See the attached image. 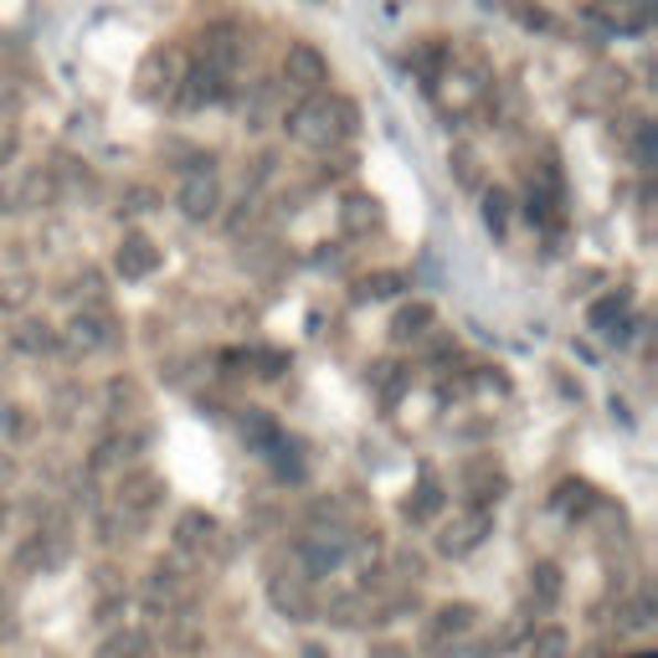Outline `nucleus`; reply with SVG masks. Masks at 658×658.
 <instances>
[{"mask_svg": "<svg viewBox=\"0 0 658 658\" xmlns=\"http://www.w3.org/2000/svg\"><path fill=\"white\" fill-rule=\"evenodd\" d=\"M325 623H335V628H365V623H375L371 586H340V592H329Z\"/></svg>", "mask_w": 658, "mask_h": 658, "instance_id": "f3484780", "label": "nucleus"}, {"mask_svg": "<svg viewBox=\"0 0 658 658\" xmlns=\"http://www.w3.org/2000/svg\"><path fill=\"white\" fill-rule=\"evenodd\" d=\"M284 83L294 93H325L329 83V57L315 42H294L284 52Z\"/></svg>", "mask_w": 658, "mask_h": 658, "instance_id": "f8f14e48", "label": "nucleus"}, {"mask_svg": "<svg viewBox=\"0 0 658 658\" xmlns=\"http://www.w3.org/2000/svg\"><path fill=\"white\" fill-rule=\"evenodd\" d=\"M402 288H406L402 273H365V278L355 284V299L360 304H381V299H396Z\"/></svg>", "mask_w": 658, "mask_h": 658, "instance_id": "c9c22d12", "label": "nucleus"}, {"mask_svg": "<svg viewBox=\"0 0 658 658\" xmlns=\"http://www.w3.org/2000/svg\"><path fill=\"white\" fill-rule=\"evenodd\" d=\"M26 304H31V278L26 273H15V278L0 284V309H26Z\"/></svg>", "mask_w": 658, "mask_h": 658, "instance_id": "79ce46f5", "label": "nucleus"}, {"mask_svg": "<svg viewBox=\"0 0 658 658\" xmlns=\"http://www.w3.org/2000/svg\"><path fill=\"white\" fill-rule=\"evenodd\" d=\"M371 658H406V648H396V644H381Z\"/></svg>", "mask_w": 658, "mask_h": 658, "instance_id": "603ef678", "label": "nucleus"}, {"mask_svg": "<svg viewBox=\"0 0 658 658\" xmlns=\"http://www.w3.org/2000/svg\"><path fill=\"white\" fill-rule=\"evenodd\" d=\"M406 62H412V73L422 77V88H433L437 77H443V73H448V67H453L448 46L437 42V36H422V42L412 46V57H406Z\"/></svg>", "mask_w": 658, "mask_h": 658, "instance_id": "c85d7f7f", "label": "nucleus"}, {"mask_svg": "<svg viewBox=\"0 0 658 658\" xmlns=\"http://www.w3.org/2000/svg\"><path fill=\"white\" fill-rule=\"evenodd\" d=\"M216 365H222V381H237V375H247V350H226Z\"/></svg>", "mask_w": 658, "mask_h": 658, "instance_id": "de8ad7c7", "label": "nucleus"}, {"mask_svg": "<svg viewBox=\"0 0 658 658\" xmlns=\"http://www.w3.org/2000/svg\"><path fill=\"white\" fill-rule=\"evenodd\" d=\"M375 226H381V201L365 191H350L340 201V232L344 237H371Z\"/></svg>", "mask_w": 658, "mask_h": 658, "instance_id": "b1692460", "label": "nucleus"}, {"mask_svg": "<svg viewBox=\"0 0 658 658\" xmlns=\"http://www.w3.org/2000/svg\"><path fill=\"white\" fill-rule=\"evenodd\" d=\"M232 98H237L242 124H247V129H268L273 108H278V83H237Z\"/></svg>", "mask_w": 658, "mask_h": 658, "instance_id": "4be33fe9", "label": "nucleus"}, {"mask_svg": "<svg viewBox=\"0 0 658 658\" xmlns=\"http://www.w3.org/2000/svg\"><path fill=\"white\" fill-rule=\"evenodd\" d=\"M0 617H11V607H6V592H0Z\"/></svg>", "mask_w": 658, "mask_h": 658, "instance_id": "6e6d98bb", "label": "nucleus"}, {"mask_svg": "<svg viewBox=\"0 0 658 658\" xmlns=\"http://www.w3.org/2000/svg\"><path fill=\"white\" fill-rule=\"evenodd\" d=\"M57 195V180H52V170H26L21 180H11V185H0V211H36L46 206Z\"/></svg>", "mask_w": 658, "mask_h": 658, "instance_id": "dca6fc26", "label": "nucleus"}, {"mask_svg": "<svg viewBox=\"0 0 658 658\" xmlns=\"http://www.w3.org/2000/svg\"><path fill=\"white\" fill-rule=\"evenodd\" d=\"M257 226H263V201H257V195H242V211H232L226 232H232V237H253Z\"/></svg>", "mask_w": 658, "mask_h": 658, "instance_id": "ea45409f", "label": "nucleus"}, {"mask_svg": "<svg viewBox=\"0 0 658 658\" xmlns=\"http://www.w3.org/2000/svg\"><path fill=\"white\" fill-rule=\"evenodd\" d=\"M509 11H514V15H520V21H524V26H551V15H545V11H540V6H524V0H509Z\"/></svg>", "mask_w": 658, "mask_h": 658, "instance_id": "8fccbe9b", "label": "nucleus"}, {"mask_svg": "<svg viewBox=\"0 0 658 658\" xmlns=\"http://www.w3.org/2000/svg\"><path fill=\"white\" fill-rule=\"evenodd\" d=\"M164 505V479L155 474V468L135 464V468H124L119 474V489H114V509H124L129 520L139 524H150V514Z\"/></svg>", "mask_w": 658, "mask_h": 658, "instance_id": "6e6552de", "label": "nucleus"}, {"mask_svg": "<svg viewBox=\"0 0 658 658\" xmlns=\"http://www.w3.org/2000/svg\"><path fill=\"white\" fill-rule=\"evenodd\" d=\"M6 520H11V505H6V494H0V530H6Z\"/></svg>", "mask_w": 658, "mask_h": 658, "instance_id": "5fc2aeb1", "label": "nucleus"}, {"mask_svg": "<svg viewBox=\"0 0 658 658\" xmlns=\"http://www.w3.org/2000/svg\"><path fill=\"white\" fill-rule=\"evenodd\" d=\"M104 402H108V417H135L139 406H145V391H139L129 375H114L104 386Z\"/></svg>", "mask_w": 658, "mask_h": 658, "instance_id": "473e14b6", "label": "nucleus"}, {"mask_svg": "<svg viewBox=\"0 0 658 658\" xmlns=\"http://www.w3.org/2000/svg\"><path fill=\"white\" fill-rule=\"evenodd\" d=\"M592 21H602L607 31H648L654 21V0H597Z\"/></svg>", "mask_w": 658, "mask_h": 658, "instance_id": "6ab92c4d", "label": "nucleus"}, {"mask_svg": "<svg viewBox=\"0 0 658 658\" xmlns=\"http://www.w3.org/2000/svg\"><path fill=\"white\" fill-rule=\"evenodd\" d=\"M396 576H402V582H412V586H417L422 576H427V561H422L417 551H396Z\"/></svg>", "mask_w": 658, "mask_h": 658, "instance_id": "a18cd8bd", "label": "nucleus"}, {"mask_svg": "<svg viewBox=\"0 0 658 658\" xmlns=\"http://www.w3.org/2000/svg\"><path fill=\"white\" fill-rule=\"evenodd\" d=\"M654 628V597H633L628 607H617V633H648Z\"/></svg>", "mask_w": 658, "mask_h": 658, "instance_id": "4c0bfd02", "label": "nucleus"}, {"mask_svg": "<svg viewBox=\"0 0 658 658\" xmlns=\"http://www.w3.org/2000/svg\"><path fill=\"white\" fill-rule=\"evenodd\" d=\"M176 206L185 222H216V211H222V180L211 170V160H195L176 185Z\"/></svg>", "mask_w": 658, "mask_h": 658, "instance_id": "0eeeda50", "label": "nucleus"}, {"mask_svg": "<svg viewBox=\"0 0 658 658\" xmlns=\"http://www.w3.org/2000/svg\"><path fill=\"white\" fill-rule=\"evenodd\" d=\"M453 170H458V180H464L468 191H479L484 180H479V155L468 150V145H458V150H453Z\"/></svg>", "mask_w": 658, "mask_h": 658, "instance_id": "c03bdc74", "label": "nucleus"}, {"mask_svg": "<svg viewBox=\"0 0 658 658\" xmlns=\"http://www.w3.org/2000/svg\"><path fill=\"white\" fill-rule=\"evenodd\" d=\"M464 489H468V505H499L505 489H509V479H505V468L494 464V458H474L468 474H464Z\"/></svg>", "mask_w": 658, "mask_h": 658, "instance_id": "5701e85b", "label": "nucleus"}, {"mask_svg": "<svg viewBox=\"0 0 658 658\" xmlns=\"http://www.w3.org/2000/svg\"><path fill=\"white\" fill-rule=\"evenodd\" d=\"M586 325L597 329L602 340H613V344H623L633 335V299L617 288V294H607V299H597L592 309H586Z\"/></svg>", "mask_w": 658, "mask_h": 658, "instance_id": "a211bd4d", "label": "nucleus"}, {"mask_svg": "<svg viewBox=\"0 0 658 658\" xmlns=\"http://www.w3.org/2000/svg\"><path fill=\"white\" fill-rule=\"evenodd\" d=\"M474 628H479V607H474V602H443V607L427 617V628H422V648H427V654H448V648H458Z\"/></svg>", "mask_w": 658, "mask_h": 658, "instance_id": "1a4fd4ad", "label": "nucleus"}, {"mask_svg": "<svg viewBox=\"0 0 658 658\" xmlns=\"http://www.w3.org/2000/svg\"><path fill=\"white\" fill-rule=\"evenodd\" d=\"M180 77H185V62H180V52H150L145 57V67H139V98H176Z\"/></svg>", "mask_w": 658, "mask_h": 658, "instance_id": "4468645a", "label": "nucleus"}, {"mask_svg": "<svg viewBox=\"0 0 658 658\" xmlns=\"http://www.w3.org/2000/svg\"><path fill=\"white\" fill-rule=\"evenodd\" d=\"M561 597H566V576H561V566H555V561L530 566V602H535L540 613H551Z\"/></svg>", "mask_w": 658, "mask_h": 658, "instance_id": "7c9ffc66", "label": "nucleus"}, {"mask_svg": "<svg viewBox=\"0 0 658 658\" xmlns=\"http://www.w3.org/2000/svg\"><path fill=\"white\" fill-rule=\"evenodd\" d=\"M176 555H185L195 571L222 566L226 561V535H222V520L216 514H206V509H185L176 520Z\"/></svg>", "mask_w": 658, "mask_h": 658, "instance_id": "39448f33", "label": "nucleus"}, {"mask_svg": "<svg viewBox=\"0 0 658 658\" xmlns=\"http://www.w3.org/2000/svg\"><path fill=\"white\" fill-rule=\"evenodd\" d=\"M11 344L21 350V355H31V360L57 355V325H46V319H15Z\"/></svg>", "mask_w": 658, "mask_h": 658, "instance_id": "cd10ccee", "label": "nucleus"}, {"mask_svg": "<svg viewBox=\"0 0 658 658\" xmlns=\"http://www.w3.org/2000/svg\"><path fill=\"white\" fill-rule=\"evenodd\" d=\"M242 57H247V42H242L237 31H211L206 46H201V62L216 67V73H226V77H237Z\"/></svg>", "mask_w": 658, "mask_h": 658, "instance_id": "393cba45", "label": "nucleus"}, {"mask_svg": "<svg viewBox=\"0 0 658 658\" xmlns=\"http://www.w3.org/2000/svg\"><path fill=\"white\" fill-rule=\"evenodd\" d=\"M288 371V350H247V375L257 381H284Z\"/></svg>", "mask_w": 658, "mask_h": 658, "instance_id": "e433bc0d", "label": "nucleus"}, {"mask_svg": "<svg viewBox=\"0 0 658 658\" xmlns=\"http://www.w3.org/2000/svg\"><path fill=\"white\" fill-rule=\"evenodd\" d=\"M237 433H242V443H247V453H268L273 437L284 433V427H278L263 406H242V412H237Z\"/></svg>", "mask_w": 658, "mask_h": 658, "instance_id": "c756f323", "label": "nucleus"}, {"mask_svg": "<svg viewBox=\"0 0 658 658\" xmlns=\"http://www.w3.org/2000/svg\"><path fill=\"white\" fill-rule=\"evenodd\" d=\"M273 464V474H278V484H304V474H309V458H304V443L299 437H273V448L263 453Z\"/></svg>", "mask_w": 658, "mask_h": 658, "instance_id": "a878e982", "label": "nucleus"}, {"mask_svg": "<svg viewBox=\"0 0 658 658\" xmlns=\"http://www.w3.org/2000/svg\"><path fill=\"white\" fill-rule=\"evenodd\" d=\"M15 150H21V135H15V124L0 119V170L15 160Z\"/></svg>", "mask_w": 658, "mask_h": 658, "instance_id": "49530a36", "label": "nucleus"}, {"mask_svg": "<svg viewBox=\"0 0 658 658\" xmlns=\"http://www.w3.org/2000/svg\"><path fill=\"white\" fill-rule=\"evenodd\" d=\"M628 150H633V164H638V170H654V160H658V129L648 119H638V129H633V139H628Z\"/></svg>", "mask_w": 658, "mask_h": 658, "instance_id": "58836bf2", "label": "nucleus"}, {"mask_svg": "<svg viewBox=\"0 0 658 658\" xmlns=\"http://www.w3.org/2000/svg\"><path fill=\"white\" fill-rule=\"evenodd\" d=\"M232 88H237V77H226V73H216V67H206V62H195V67H185V77H180L176 98L185 108H206V104H226Z\"/></svg>", "mask_w": 658, "mask_h": 658, "instance_id": "ddd939ff", "label": "nucleus"}, {"mask_svg": "<svg viewBox=\"0 0 658 658\" xmlns=\"http://www.w3.org/2000/svg\"><path fill=\"white\" fill-rule=\"evenodd\" d=\"M145 448H150V433H135V427H124V433H108L98 448H93L88 468L93 474H124V468L145 464Z\"/></svg>", "mask_w": 658, "mask_h": 658, "instance_id": "9b49d317", "label": "nucleus"}, {"mask_svg": "<svg viewBox=\"0 0 658 658\" xmlns=\"http://www.w3.org/2000/svg\"><path fill=\"white\" fill-rule=\"evenodd\" d=\"M145 654H150L145 633H139V628H114L104 644H98V654H93V658H145Z\"/></svg>", "mask_w": 658, "mask_h": 658, "instance_id": "f704fd0d", "label": "nucleus"}, {"mask_svg": "<svg viewBox=\"0 0 658 658\" xmlns=\"http://www.w3.org/2000/svg\"><path fill=\"white\" fill-rule=\"evenodd\" d=\"M195 597H201V576L185 555L155 561L150 576H145V607L150 613H180V607H195Z\"/></svg>", "mask_w": 658, "mask_h": 658, "instance_id": "20e7f679", "label": "nucleus"}, {"mask_svg": "<svg viewBox=\"0 0 658 658\" xmlns=\"http://www.w3.org/2000/svg\"><path fill=\"white\" fill-rule=\"evenodd\" d=\"M155 268H160V247L145 232H124L119 253H114V273H119L124 284H145Z\"/></svg>", "mask_w": 658, "mask_h": 658, "instance_id": "2eb2a0df", "label": "nucleus"}, {"mask_svg": "<svg viewBox=\"0 0 658 658\" xmlns=\"http://www.w3.org/2000/svg\"><path fill=\"white\" fill-rule=\"evenodd\" d=\"M11 479H15V458H11V453H0V489H6Z\"/></svg>", "mask_w": 658, "mask_h": 658, "instance_id": "3c124183", "label": "nucleus"}, {"mask_svg": "<svg viewBox=\"0 0 658 658\" xmlns=\"http://www.w3.org/2000/svg\"><path fill=\"white\" fill-rule=\"evenodd\" d=\"M494 535V505H464L443 524V535H437V555H448V561H464Z\"/></svg>", "mask_w": 658, "mask_h": 658, "instance_id": "423d86ee", "label": "nucleus"}, {"mask_svg": "<svg viewBox=\"0 0 658 658\" xmlns=\"http://www.w3.org/2000/svg\"><path fill=\"white\" fill-rule=\"evenodd\" d=\"M93 576H98V597H124V582H119V571L114 566H98Z\"/></svg>", "mask_w": 658, "mask_h": 658, "instance_id": "09e8293b", "label": "nucleus"}, {"mask_svg": "<svg viewBox=\"0 0 658 658\" xmlns=\"http://www.w3.org/2000/svg\"><path fill=\"white\" fill-rule=\"evenodd\" d=\"M509 216H514V195L499 191V185H494V191H484V222H489L494 232H505Z\"/></svg>", "mask_w": 658, "mask_h": 658, "instance_id": "a19ab883", "label": "nucleus"}, {"mask_svg": "<svg viewBox=\"0 0 658 658\" xmlns=\"http://www.w3.org/2000/svg\"><path fill=\"white\" fill-rule=\"evenodd\" d=\"M406 381H412V371L396 365V360H375L371 365V386H375V396H381V406H396V396L406 391Z\"/></svg>", "mask_w": 658, "mask_h": 658, "instance_id": "2f4dec72", "label": "nucleus"}, {"mask_svg": "<svg viewBox=\"0 0 658 658\" xmlns=\"http://www.w3.org/2000/svg\"><path fill=\"white\" fill-rule=\"evenodd\" d=\"M633 658H654V654H648V648H644V654H633Z\"/></svg>", "mask_w": 658, "mask_h": 658, "instance_id": "4d7b16f0", "label": "nucleus"}, {"mask_svg": "<svg viewBox=\"0 0 658 658\" xmlns=\"http://www.w3.org/2000/svg\"><path fill=\"white\" fill-rule=\"evenodd\" d=\"M299 658H329V648H325V644H304Z\"/></svg>", "mask_w": 658, "mask_h": 658, "instance_id": "864d4df0", "label": "nucleus"}, {"mask_svg": "<svg viewBox=\"0 0 658 658\" xmlns=\"http://www.w3.org/2000/svg\"><path fill=\"white\" fill-rule=\"evenodd\" d=\"M268 602H273V613L288 617V623H309V617L319 613L315 586H309L304 571H278V576H268Z\"/></svg>", "mask_w": 658, "mask_h": 658, "instance_id": "9d476101", "label": "nucleus"}, {"mask_svg": "<svg viewBox=\"0 0 658 658\" xmlns=\"http://www.w3.org/2000/svg\"><path fill=\"white\" fill-rule=\"evenodd\" d=\"M299 571L315 582V576H335V571L350 561V530H344L335 514H315V524L299 535Z\"/></svg>", "mask_w": 658, "mask_h": 658, "instance_id": "7ed1b4c3", "label": "nucleus"}, {"mask_svg": "<svg viewBox=\"0 0 658 658\" xmlns=\"http://www.w3.org/2000/svg\"><path fill=\"white\" fill-rule=\"evenodd\" d=\"M155 201H160V195H155L150 185H129V191L119 195V211L124 216H145V211H155Z\"/></svg>", "mask_w": 658, "mask_h": 658, "instance_id": "37998d69", "label": "nucleus"}, {"mask_svg": "<svg viewBox=\"0 0 658 658\" xmlns=\"http://www.w3.org/2000/svg\"><path fill=\"white\" fill-rule=\"evenodd\" d=\"M433 329H437V309L427 299H412L391 315V340L396 344H422Z\"/></svg>", "mask_w": 658, "mask_h": 658, "instance_id": "aec40b11", "label": "nucleus"}, {"mask_svg": "<svg viewBox=\"0 0 658 658\" xmlns=\"http://www.w3.org/2000/svg\"><path fill=\"white\" fill-rule=\"evenodd\" d=\"M443 505H448V494H443L437 474H433V468H422V474H417V489L402 499V514H406L412 524H427V520H437V514H443Z\"/></svg>", "mask_w": 658, "mask_h": 658, "instance_id": "412c9836", "label": "nucleus"}, {"mask_svg": "<svg viewBox=\"0 0 658 658\" xmlns=\"http://www.w3.org/2000/svg\"><path fill=\"white\" fill-rule=\"evenodd\" d=\"M355 104L350 98H335V93H299V104L284 114V129L294 145L315 155H329L335 145L355 135Z\"/></svg>", "mask_w": 658, "mask_h": 658, "instance_id": "f257e3e1", "label": "nucleus"}, {"mask_svg": "<svg viewBox=\"0 0 658 658\" xmlns=\"http://www.w3.org/2000/svg\"><path fill=\"white\" fill-rule=\"evenodd\" d=\"M124 344V329H119V319L108 315L104 304H83L67 325L57 329V350H67L73 360H83V355H108V350H119Z\"/></svg>", "mask_w": 658, "mask_h": 658, "instance_id": "f03ea898", "label": "nucleus"}, {"mask_svg": "<svg viewBox=\"0 0 658 658\" xmlns=\"http://www.w3.org/2000/svg\"><path fill=\"white\" fill-rule=\"evenodd\" d=\"M597 499H602V494L592 489L586 479H566V484H555L551 509L561 514V520H586V514L597 509Z\"/></svg>", "mask_w": 658, "mask_h": 658, "instance_id": "bb28decb", "label": "nucleus"}, {"mask_svg": "<svg viewBox=\"0 0 658 658\" xmlns=\"http://www.w3.org/2000/svg\"><path fill=\"white\" fill-rule=\"evenodd\" d=\"M524 658H571V633L566 628H535L524 638Z\"/></svg>", "mask_w": 658, "mask_h": 658, "instance_id": "72a5a7b5", "label": "nucleus"}]
</instances>
